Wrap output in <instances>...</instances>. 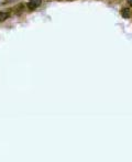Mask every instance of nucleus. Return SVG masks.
<instances>
[{
  "mask_svg": "<svg viewBox=\"0 0 132 162\" xmlns=\"http://www.w3.org/2000/svg\"><path fill=\"white\" fill-rule=\"evenodd\" d=\"M8 18H9L8 12H5V11L0 12V21H5V20H7Z\"/></svg>",
  "mask_w": 132,
  "mask_h": 162,
  "instance_id": "obj_3",
  "label": "nucleus"
},
{
  "mask_svg": "<svg viewBox=\"0 0 132 162\" xmlns=\"http://www.w3.org/2000/svg\"><path fill=\"white\" fill-rule=\"evenodd\" d=\"M41 2H42V0H31L28 6H29V9L34 10V9H36L37 7L41 6Z\"/></svg>",
  "mask_w": 132,
  "mask_h": 162,
  "instance_id": "obj_1",
  "label": "nucleus"
},
{
  "mask_svg": "<svg viewBox=\"0 0 132 162\" xmlns=\"http://www.w3.org/2000/svg\"><path fill=\"white\" fill-rule=\"evenodd\" d=\"M121 16L124 18V19H128V18L131 17V11H130L129 8H123L121 10Z\"/></svg>",
  "mask_w": 132,
  "mask_h": 162,
  "instance_id": "obj_2",
  "label": "nucleus"
},
{
  "mask_svg": "<svg viewBox=\"0 0 132 162\" xmlns=\"http://www.w3.org/2000/svg\"><path fill=\"white\" fill-rule=\"evenodd\" d=\"M128 1H129V2H130V3H131V5H132V0H128Z\"/></svg>",
  "mask_w": 132,
  "mask_h": 162,
  "instance_id": "obj_4",
  "label": "nucleus"
}]
</instances>
